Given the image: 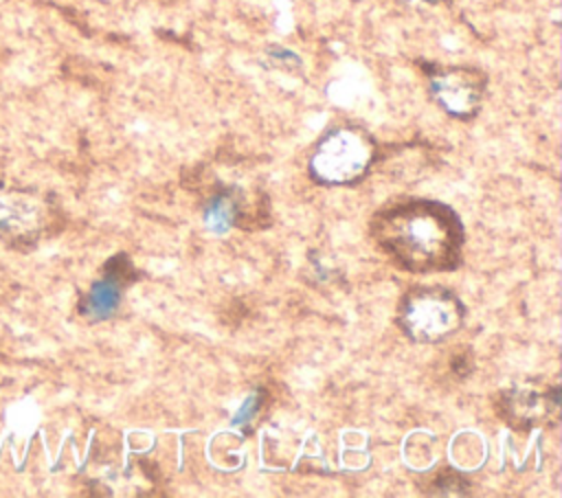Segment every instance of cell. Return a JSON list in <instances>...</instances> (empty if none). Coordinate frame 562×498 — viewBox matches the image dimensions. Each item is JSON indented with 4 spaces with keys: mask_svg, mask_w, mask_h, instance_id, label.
I'll return each mask as SVG.
<instances>
[{
    "mask_svg": "<svg viewBox=\"0 0 562 498\" xmlns=\"http://www.w3.org/2000/svg\"><path fill=\"white\" fill-rule=\"evenodd\" d=\"M560 388L551 386L544 393L533 388H514L498 399V415L516 430H529L549 417L558 415Z\"/></svg>",
    "mask_w": 562,
    "mask_h": 498,
    "instance_id": "obj_5",
    "label": "cell"
},
{
    "mask_svg": "<svg viewBox=\"0 0 562 498\" xmlns=\"http://www.w3.org/2000/svg\"><path fill=\"white\" fill-rule=\"evenodd\" d=\"M402 2H406L411 7H435V4H439L443 0H402Z\"/></svg>",
    "mask_w": 562,
    "mask_h": 498,
    "instance_id": "obj_9",
    "label": "cell"
},
{
    "mask_svg": "<svg viewBox=\"0 0 562 498\" xmlns=\"http://www.w3.org/2000/svg\"><path fill=\"white\" fill-rule=\"evenodd\" d=\"M435 487L437 494H465L468 480L457 472H441L439 476H435Z\"/></svg>",
    "mask_w": 562,
    "mask_h": 498,
    "instance_id": "obj_7",
    "label": "cell"
},
{
    "mask_svg": "<svg viewBox=\"0 0 562 498\" xmlns=\"http://www.w3.org/2000/svg\"><path fill=\"white\" fill-rule=\"evenodd\" d=\"M373 156L375 145L364 129L340 125L316 143L310 171L321 184H353L367 173Z\"/></svg>",
    "mask_w": 562,
    "mask_h": 498,
    "instance_id": "obj_2",
    "label": "cell"
},
{
    "mask_svg": "<svg viewBox=\"0 0 562 498\" xmlns=\"http://www.w3.org/2000/svg\"><path fill=\"white\" fill-rule=\"evenodd\" d=\"M239 217V204L233 193H217L206 206V224L211 230L224 233Z\"/></svg>",
    "mask_w": 562,
    "mask_h": 498,
    "instance_id": "obj_6",
    "label": "cell"
},
{
    "mask_svg": "<svg viewBox=\"0 0 562 498\" xmlns=\"http://www.w3.org/2000/svg\"><path fill=\"white\" fill-rule=\"evenodd\" d=\"M371 237L404 270L441 272L459 265L463 228L450 206L411 197L380 208Z\"/></svg>",
    "mask_w": 562,
    "mask_h": 498,
    "instance_id": "obj_1",
    "label": "cell"
},
{
    "mask_svg": "<svg viewBox=\"0 0 562 498\" xmlns=\"http://www.w3.org/2000/svg\"><path fill=\"white\" fill-rule=\"evenodd\" d=\"M257 408H259V401H257V397H250V399H246V404H244L241 412L237 415V421H246V419H250V415H252Z\"/></svg>",
    "mask_w": 562,
    "mask_h": 498,
    "instance_id": "obj_8",
    "label": "cell"
},
{
    "mask_svg": "<svg viewBox=\"0 0 562 498\" xmlns=\"http://www.w3.org/2000/svg\"><path fill=\"white\" fill-rule=\"evenodd\" d=\"M463 322L461 301L446 287L417 285L408 290L400 307V327L415 342H441Z\"/></svg>",
    "mask_w": 562,
    "mask_h": 498,
    "instance_id": "obj_3",
    "label": "cell"
},
{
    "mask_svg": "<svg viewBox=\"0 0 562 498\" xmlns=\"http://www.w3.org/2000/svg\"><path fill=\"white\" fill-rule=\"evenodd\" d=\"M435 101L454 118H472L483 101L487 77L472 66H435L428 70Z\"/></svg>",
    "mask_w": 562,
    "mask_h": 498,
    "instance_id": "obj_4",
    "label": "cell"
}]
</instances>
